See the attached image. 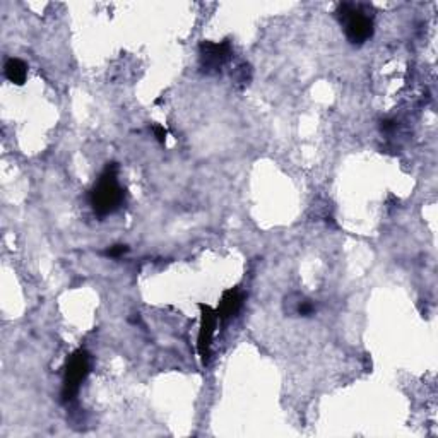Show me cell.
Returning a JSON list of instances; mask_svg holds the SVG:
<instances>
[{
  "mask_svg": "<svg viewBox=\"0 0 438 438\" xmlns=\"http://www.w3.org/2000/svg\"><path fill=\"white\" fill-rule=\"evenodd\" d=\"M3 72H6V78L9 79L10 82L14 84H24L28 76V65L24 64L19 58H9L6 62V67H3Z\"/></svg>",
  "mask_w": 438,
  "mask_h": 438,
  "instance_id": "cell-7",
  "label": "cell"
},
{
  "mask_svg": "<svg viewBox=\"0 0 438 438\" xmlns=\"http://www.w3.org/2000/svg\"><path fill=\"white\" fill-rule=\"evenodd\" d=\"M396 129V122L394 120H383L382 122V130H385V132H389V130Z\"/></svg>",
  "mask_w": 438,
  "mask_h": 438,
  "instance_id": "cell-11",
  "label": "cell"
},
{
  "mask_svg": "<svg viewBox=\"0 0 438 438\" xmlns=\"http://www.w3.org/2000/svg\"><path fill=\"white\" fill-rule=\"evenodd\" d=\"M87 374H89V355L82 351V349H79V351H76L74 355L69 358L67 365H65L64 387H62V399L65 403L74 399Z\"/></svg>",
  "mask_w": 438,
  "mask_h": 438,
  "instance_id": "cell-3",
  "label": "cell"
},
{
  "mask_svg": "<svg viewBox=\"0 0 438 438\" xmlns=\"http://www.w3.org/2000/svg\"><path fill=\"white\" fill-rule=\"evenodd\" d=\"M119 166L116 163H108L96 185L89 192V202L98 216H108L115 213L125 199V191L119 184Z\"/></svg>",
  "mask_w": 438,
  "mask_h": 438,
  "instance_id": "cell-1",
  "label": "cell"
},
{
  "mask_svg": "<svg viewBox=\"0 0 438 438\" xmlns=\"http://www.w3.org/2000/svg\"><path fill=\"white\" fill-rule=\"evenodd\" d=\"M127 252H129V247H125V245H113V247L107 248L105 255H107V257H112V259H119V257H122L123 254H127Z\"/></svg>",
  "mask_w": 438,
  "mask_h": 438,
  "instance_id": "cell-9",
  "label": "cell"
},
{
  "mask_svg": "<svg viewBox=\"0 0 438 438\" xmlns=\"http://www.w3.org/2000/svg\"><path fill=\"white\" fill-rule=\"evenodd\" d=\"M202 310V319H200V328H199V339H197V348H199V355L202 358V363H209L211 358V346H213L214 332L218 327V313L209 306L200 305Z\"/></svg>",
  "mask_w": 438,
  "mask_h": 438,
  "instance_id": "cell-5",
  "label": "cell"
},
{
  "mask_svg": "<svg viewBox=\"0 0 438 438\" xmlns=\"http://www.w3.org/2000/svg\"><path fill=\"white\" fill-rule=\"evenodd\" d=\"M291 313L300 317H310L315 312V305L305 297H297V301H293V308H290Z\"/></svg>",
  "mask_w": 438,
  "mask_h": 438,
  "instance_id": "cell-8",
  "label": "cell"
},
{
  "mask_svg": "<svg viewBox=\"0 0 438 438\" xmlns=\"http://www.w3.org/2000/svg\"><path fill=\"white\" fill-rule=\"evenodd\" d=\"M243 293L240 290H229L222 295L221 301H219V306L216 310L218 319L219 320H228L231 317H235L236 313L240 312L243 305Z\"/></svg>",
  "mask_w": 438,
  "mask_h": 438,
  "instance_id": "cell-6",
  "label": "cell"
},
{
  "mask_svg": "<svg viewBox=\"0 0 438 438\" xmlns=\"http://www.w3.org/2000/svg\"><path fill=\"white\" fill-rule=\"evenodd\" d=\"M335 14H338L339 21L344 24L346 38L351 45H363L374 36V19L361 6L341 3Z\"/></svg>",
  "mask_w": 438,
  "mask_h": 438,
  "instance_id": "cell-2",
  "label": "cell"
},
{
  "mask_svg": "<svg viewBox=\"0 0 438 438\" xmlns=\"http://www.w3.org/2000/svg\"><path fill=\"white\" fill-rule=\"evenodd\" d=\"M152 132H155L156 139H158V142H161V144H164L166 142V129H164L163 125H155L152 127Z\"/></svg>",
  "mask_w": 438,
  "mask_h": 438,
  "instance_id": "cell-10",
  "label": "cell"
},
{
  "mask_svg": "<svg viewBox=\"0 0 438 438\" xmlns=\"http://www.w3.org/2000/svg\"><path fill=\"white\" fill-rule=\"evenodd\" d=\"M199 52L200 69L206 74H213V72H218L229 60V57H231V46H229V42H202L200 43Z\"/></svg>",
  "mask_w": 438,
  "mask_h": 438,
  "instance_id": "cell-4",
  "label": "cell"
}]
</instances>
